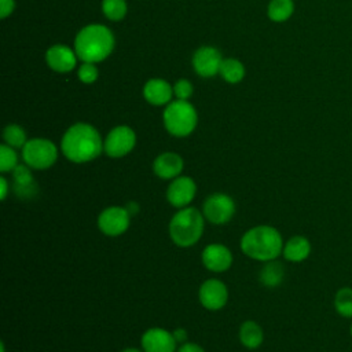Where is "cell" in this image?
Masks as SVG:
<instances>
[{
  "label": "cell",
  "instance_id": "cell-4",
  "mask_svg": "<svg viewBox=\"0 0 352 352\" xmlns=\"http://www.w3.org/2000/svg\"><path fill=\"white\" fill-rule=\"evenodd\" d=\"M205 217L194 206L179 209L169 221V236L179 248L194 246L202 236Z\"/></svg>",
  "mask_w": 352,
  "mask_h": 352
},
{
  "label": "cell",
  "instance_id": "cell-8",
  "mask_svg": "<svg viewBox=\"0 0 352 352\" xmlns=\"http://www.w3.org/2000/svg\"><path fill=\"white\" fill-rule=\"evenodd\" d=\"M135 144V132L126 125H118L107 133L103 142V151L111 158H121L129 154L133 150Z\"/></svg>",
  "mask_w": 352,
  "mask_h": 352
},
{
  "label": "cell",
  "instance_id": "cell-7",
  "mask_svg": "<svg viewBox=\"0 0 352 352\" xmlns=\"http://www.w3.org/2000/svg\"><path fill=\"white\" fill-rule=\"evenodd\" d=\"M236 206L234 199L224 192H213L205 198L202 205V214L205 220L214 226L228 223L235 214Z\"/></svg>",
  "mask_w": 352,
  "mask_h": 352
},
{
  "label": "cell",
  "instance_id": "cell-1",
  "mask_svg": "<svg viewBox=\"0 0 352 352\" xmlns=\"http://www.w3.org/2000/svg\"><path fill=\"white\" fill-rule=\"evenodd\" d=\"M60 150L70 162L85 164L100 155L103 142L99 132L92 125L77 122L65 132Z\"/></svg>",
  "mask_w": 352,
  "mask_h": 352
},
{
  "label": "cell",
  "instance_id": "cell-31",
  "mask_svg": "<svg viewBox=\"0 0 352 352\" xmlns=\"http://www.w3.org/2000/svg\"><path fill=\"white\" fill-rule=\"evenodd\" d=\"M14 10V0H0V16H8Z\"/></svg>",
  "mask_w": 352,
  "mask_h": 352
},
{
  "label": "cell",
  "instance_id": "cell-26",
  "mask_svg": "<svg viewBox=\"0 0 352 352\" xmlns=\"http://www.w3.org/2000/svg\"><path fill=\"white\" fill-rule=\"evenodd\" d=\"M18 166V155L14 150V147L8 144L0 146V172L8 173L12 172Z\"/></svg>",
  "mask_w": 352,
  "mask_h": 352
},
{
  "label": "cell",
  "instance_id": "cell-23",
  "mask_svg": "<svg viewBox=\"0 0 352 352\" xmlns=\"http://www.w3.org/2000/svg\"><path fill=\"white\" fill-rule=\"evenodd\" d=\"M220 74L228 82H238L243 78V65L236 59H224L220 65Z\"/></svg>",
  "mask_w": 352,
  "mask_h": 352
},
{
  "label": "cell",
  "instance_id": "cell-25",
  "mask_svg": "<svg viewBox=\"0 0 352 352\" xmlns=\"http://www.w3.org/2000/svg\"><path fill=\"white\" fill-rule=\"evenodd\" d=\"M3 139H4L6 144H8V146H11L14 148L23 147L25 143L28 142L25 131L19 125H16V124H10V125H7L4 128Z\"/></svg>",
  "mask_w": 352,
  "mask_h": 352
},
{
  "label": "cell",
  "instance_id": "cell-19",
  "mask_svg": "<svg viewBox=\"0 0 352 352\" xmlns=\"http://www.w3.org/2000/svg\"><path fill=\"white\" fill-rule=\"evenodd\" d=\"M143 95L148 103L161 106L170 100L172 88L166 81L160 80V78H153L146 82V85L143 88Z\"/></svg>",
  "mask_w": 352,
  "mask_h": 352
},
{
  "label": "cell",
  "instance_id": "cell-16",
  "mask_svg": "<svg viewBox=\"0 0 352 352\" xmlns=\"http://www.w3.org/2000/svg\"><path fill=\"white\" fill-rule=\"evenodd\" d=\"M221 55L213 47H202L194 54L192 65L195 72L202 77H212L220 72Z\"/></svg>",
  "mask_w": 352,
  "mask_h": 352
},
{
  "label": "cell",
  "instance_id": "cell-20",
  "mask_svg": "<svg viewBox=\"0 0 352 352\" xmlns=\"http://www.w3.org/2000/svg\"><path fill=\"white\" fill-rule=\"evenodd\" d=\"M241 344L248 349H257L264 341V331L254 320H245L238 330Z\"/></svg>",
  "mask_w": 352,
  "mask_h": 352
},
{
  "label": "cell",
  "instance_id": "cell-33",
  "mask_svg": "<svg viewBox=\"0 0 352 352\" xmlns=\"http://www.w3.org/2000/svg\"><path fill=\"white\" fill-rule=\"evenodd\" d=\"M172 333H173V337H175V340H176L177 344H183V342L187 341L188 334H187V330H186V329H183V327H176Z\"/></svg>",
  "mask_w": 352,
  "mask_h": 352
},
{
  "label": "cell",
  "instance_id": "cell-36",
  "mask_svg": "<svg viewBox=\"0 0 352 352\" xmlns=\"http://www.w3.org/2000/svg\"><path fill=\"white\" fill-rule=\"evenodd\" d=\"M0 349H1V352H6V345H4V342L0 344Z\"/></svg>",
  "mask_w": 352,
  "mask_h": 352
},
{
  "label": "cell",
  "instance_id": "cell-24",
  "mask_svg": "<svg viewBox=\"0 0 352 352\" xmlns=\"http://www.w3.org/2000/svg\"><path fill=\"white\" fill-rule=\"evenodd\" d=\"M334 308L342 318H352V289L341 287L334 296Z\"/></svg>",
  "mask_w": 352,
  "mask_h": 352
},
{
  "label": "cell",
  "instance_id": "cell-18",
  "mask_svg": "<svg viewBox=\"0 0 352 352\" xmlns=\"http://www.w3.org/2000/svg\"><path fill=\"white\" fill-rule=\"evenodd\" d=\"M311 253V242L302 235H294L283 245L282 254L290 263H301Z\"/></svg>",
  "mask_w": 352,
  "mask_h": 352
},
{
  "label": "cell",
  "instance_id": "cell-37",
  "mask_svg": "<svg viewBox=\"0 0 352 352\" xmlns=\"http://www.w3.org/2000/svg\"><path fill=\"white\" fill-rule=\"evenodd\" d=\"M351 337H352V323H351Z\"/></svg>",
  "mask_w": 352,
  "mask_h": 352
},
{
  "label": "cell",
  "instance_id": "cell-5",
  "mask_svg": "<svg viewBox=\"0 0 352 352\" xmlns=\"http://www.w3.org/2000/svg\"><path fill=\"white\" fill-rule=\"evenodd\" d=\"M164 125L170 135L184 138L197 126V111L187 100L177 99L165 109Z\"/></svg>",
  "mask_w": 352,
  "mask_h": 352
},
{
  "label": "cell",
  "instance_id": "cell-28",
  "mask_svg": "<svg viewBox=\"0 0 352 352\" xmlns=\"http://www.w3.org/2000/svg\"><path fill=\"white\" fill-rule=\"evenodd\" d=\"M78 78L85 82V84H91L98 78V69L95 67L94 63L85 62L84 65L80 66L78 69Z\"/></svg>",
  "mask_w": 352,
  "mask_h": 352
},
{
  "label": "cell",
  "instance_id": "cell-14",
  "mask_svg": "<svg viewBox=\"0 0 352 352\" xmlns=\"http://www.w3.org/2000/svg\"><path fill=\"white\" fill-rule=\"evenodd\" d=\"M12 173V184L11 188L14 194L21 199H32L38 192V184L34 180L32 173V168L26 164H18V166L11 172Z\"/></svg>",
  "mask_w": 352,
  "mask_h": 352
},
{
  "label": "cell",
  "instance_id": "cell-30",
  "mask_svg": "<svg viewBox=\"0 0 352 352\" xmlns=\"http://www.w3.org/2000/svg\"><path fill=\"white\" fill-rule=\"evenodd\" d=\"M176 352H205V349L199 344L186 341L177 346Z\"/></svg>",
  "mask_w": 352,
  "mask_h": 352
},
{
  "label": "cell",
  "instance_id": "cell-32",
  "mask_svg": "<svg viewBox=\"0 0 352 352\" xmlns=\"http://www.w3.org/2000/svg\"><path fill=\"white\" fill-rule=\"evenodd\" d=\"M10 188H11V186H10L8 180L4 176H0V199L1 201H4L7 198Z\"/></svg>",
  "mask_w": 352,
  "mask_h": 352
},
{
  "label": "cell",
  "instance_id": "cell-3",
  "mask_svg": "<svg viewBox=\"0 0 352 352\" xmlns=\"http://www.w3.org/2000/svg\"><path fill=\"white\" fill-rule=\"evenodd\" d=\"M114 47L111 32L103 25L85 26L76 37V54L84 62H100L110 55Z\"/></svg>",
  "mask_w": 352,
  "mask_h": 352
},
{
  "label": "cell",
  "instance_id": "cell-21",
  "mask_svg": "<svg viewBox=\"0 0 352 352\" xmlns=\"http://www.w3.org/2000/svg\"><path fill=\"white\" fill-rule=\"evenodd\" d=\"M283 276H285V268L276 260L265 261L258 274V279H260L261 285H264L267 287H275V286L280 285L283 280Z\"/></svg>",
  "mask_w": 352,
  "mask_h": 352
},
{
  "label": "cell",
  "instance_id": "cell-29",
  "mask_svg": "<svg viewBox=\"0 0 352 352\" xmlns=\"http://www.w3.org/2000/svg\"><path fill=\"white\" fill-rule=\"evenodd\" d=\"M173 91H175V95H176L177 99H180V100H187V99L191 96V94H192V85L190 84V81L182 78V80H179V81L175 84Z\"/></svg>",
  "mask_w": 352,
  "mask_h": 352
},
{
  "label": "cell",
  "instance_id": "cell-15",
  "mask_svg": "<svg viewBox=\"0 0 352 352\" xmlns=\"http://www.w3.org/2000/svg\"><path fill=\"white\" fill-rule=\"evenodd\" d=\"M184 162L183 158L172 151H166L160 154L153 162V172L157 177L162 180H173L180 176L183 172Z\"/></svg>",
  "mask_w": 352,
  "mask_h": 352
},
{
  "label": "cell",
  "instance_id": "cell-13",
  "mask_svg": "<svg viewBox=\"0 0 352 352\" xmlns=\"http://www.w3.org/2000/svg\"><path fill=\"white\" fill-rule=\"evenodd\" d=\"M201 260L208 271L221 274L232 265V253L223 243H209L204 248Z\"/></svg>",
  "mask_w": 352,
  "mask_h": 352
},
{
  "label": "cell",
  "instance_id": "cell-22",
  "mask_svg": "<svg viewBox=\"0 0 352 352\" xmlns=\"http://www.w3.org/2000/svg\"><path fill=\"white\" fill-rule=\"evenodd\" d=\"M294 11L292 0H271L268 6V16L274 22H283L290 18Z\"/></svg>",
  "mask_w": 352,
  "mask_h": 352
},
{
  "label": "cell",
  "instance_id": "cell-2",
  "mask_svg": "<svg viewBox=\"0 0 352 352\" xmlns=\"http://www.w3.org/2000/svg\"><path fill=\"white\" fill-rule=\"evenodd\" d=\"M241 250L245 256L256 261H271L278 258L283 250V238L280 232L268 224H260L249 228L241 238Z\"/></svg>",
  "mask_w": 352,
  "mask_h": 352
},
{
  "label": "cell",
  "instance_id": "cell-12",
  "mask_svg": "<svg viewBox=\"0 0 352 352\" xmlns=\"http://www.w3.org/2000/svg\"><path fill=\"white\" fill-rule=\"evenodd\" d=\"M140 346L144 352H176L177 342L173 333L162 327L147 329L140 338Z\"/></svg>",
  "mask_w": 352,
  "mask_h": 352
},
{
  "label": "cell",
  "instance_id": "cell-27",
  "mask_svg": "<svg viewBox=\"0 0 352 352\" xmlns=\"http://www.w3.org/2000/svg\"><path fill=\"white\" fill-rule=\"evenodd\" d=\"M102 8L104 15L111 21L121 19L126 12V4L124 0H103Z\"/></svg>",
  "mask_w": 352,
  "mask_h": 352
},
{
  "label": "cell",
  "instance_id": "cell-35",
  "mask_svg": "<svg viewBox=\"0 0 352 352\" xmlns=\"http://www.w3.org/2000/svg\"><path fill=\"white\" fill-rule=\"evenodd\" d=\"M120 352H144L143 349H139V348H132V346H129V348H125V349H122V351H120Z\"/></svg>",
  "mask_w": 352,
  "mask_h": 352
},
{
  "label": "cell",
  "instance_id": "cell-10",
  "mask_svg": "<svg viewBox=\"0 0 352 352\" xmlns=\"http://www.w3.org/2000/svg\"><path fill=\"white\" fill-rule=\"evenodd\" d=\"M197 194V183L190 176H177L170 180L166 188L168 202L176 208L183 209L190 206Z\"/></svg>",
  "mask_w": 352,
  "mask_h": 352
},
{
  "label": "cell",
  "instance_id": "cell-34",
  "mask_svg": "<svg viewBox=\"0 0 352 352\" xmlns=\"http://www.w3.org/2000/svg\"><path fill=\"white\" fill-rule=\"evenodd\" d=\"M125 209H126V210H128V213L133 217L135 214H138V212H139L140 206H139V204H138V202H135V201H129V202L125 205Z\"/></svg>",
  "mask_w": 352,
  "mask_h": 352
},
{
  "label": "cell",
  "instance_id": "cell-11",
  "mask_svg": "<svg viewBox=\"0 0 352 352\" xmlns=\"http://www.w3.org/2000/svg\"><path fill=\"white\" fill-rule=\"evenodd\" d=\"M198 298L204 308L209 311H219L228 301V289L220 279L209 278L201 283Z\"/></svg>",
  "mask_w": 352,
  "mask_h": 352
},
{
  "label": "cell",
  "instance_id": "cell-9",
  "mask_svg": "<svg viewBox=\"0 0 352 352\" xmlns=\"http://www.w3.org/2000/svg\"><path fill=\"white\" fill-rule=\"evenodd\" d=\"M131 217L125 206H109L99 213L98 228L107 236H120L129 228Z\"/></svg>",
  "mask_w": 352,
  "mask_h": 352
},
{
  "label": "cell",
  "instance_id": "cell-6",
  "mask_svg": "<svg viewBox=\"0 0 352 352\" xmlns=\"http://www.w3.org/2000/svg\"><path fill=\"white\" fill-rule=\"evenodd\" d=\"M22 160L29 168L44 170L56 162L58 148L48 139L34 138L28 140L22 147Z\"/></svg>",
  "mask_w": 352,
  "mask_h": 352
},
{
  "label": "cell",
  "instance_id": "cell-17",
  "mask_svg": "<svg viewBox=\"0 0 352 352\" xmlns=\"http://www.w3.org/2000/svg\"><path fill=\"white\" fill-rule=\"evenodd\" d=\"M45 58L48 66L59 73L70 72L76 66V54L70 48L60 44L51 47L47 51Z\"/></svg>",
  "mask_w": 352,
  "mask_h": 352
}]
</instances>
